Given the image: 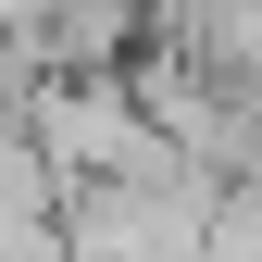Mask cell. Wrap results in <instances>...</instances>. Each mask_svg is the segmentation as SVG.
Masks as SVG:
<instances>
[{"mask_svg": "<svg viewBox=\"0 0 262 262\" xmlns=\"http://www.w3.org/2000/svg\"><path fill=\"white\" fill-rule=\"evenodd\" d=\"M212 200H225V175L187 150H162L150 175H88V187H62V262H200Z\"/></svg>", "mask_w": 262, "mask_h": 262, "instance_id": "obj_1", "label": "cell"}, {"mask_svg": "<svg viewBox=\"0 0 262 262\" xmlns=\"http://www.w3.org/2000/svg\"><path fill=\"white\" fill-rule=\"evenodd\" d=\"M25 138L62 162V187H88V175H150V162L175 150V138L150 125V100H138L125 62H50L38 100H25Z\"/></svg>", "mask_w": 262, "mask_h": 262, "instance_id": "obj_2", "label": "cell"}, {"mask_svg": "<svg viewBox=\"0 0 262 262\" xmlns=\"http://www.w3.org/2000/svg\"><path fill=\"white\" fill-rule=\"evenodd\" d=\"M25 13H38L50 62H138L150 38V0H25Z\"/></svg>", "mask_w": 262, "mask_h": 262, "instance_id": "obj_3", "label": "cell"}, {"mask_svg": "<svg viewBox=\"0 0 262 262\" xmlns=\"http://www.w3.org/2000/svg\"><path fill=\"white\" fill-rule=\"evenodd\" d=\"M38 75H50V38H38V13H25V0H0V125H25Z\"/></svg>", "mask_w": 262, "mask_h": 262, "instance_id": "obj_4", "label": "cell"}, {"mask_svg": "<svg viewBox=\"0 0 262 262\" xmlns=\"http://www.w3.org/2000/svg\"><path fill=\"white\" fill-rule=\"evenodd\" d=\"M200 262H262V187L250 175H225V200L200 225Z\"/></svg>", "mask_w": 262, "mask_h": 262, "instance_id": "obj_5", "label": "cell"}, {"mask_svg": "<svg viewBox=\"0 0 262 262\" xmlns=\"http://www.w3.org/2000/svg\"><path fill=\"white\" fill-rule=\"evenodd\" d=\"M250 187H262V138H250Z\"/></svg>", "mask_w": 262, "mask_h": 262, "instance_id": "obj_6", "label": "cell"}]
</instances>
